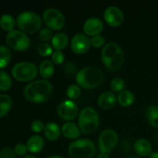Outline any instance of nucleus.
<instances>
[{
  "mask_svg": "<svg viewBox=\"0 0 158 158\" xmlns=\"http://www.w3.org/2000/svg\"><path fill=\"white\" fill-rule=\"evenodd\" d=\"M52 92V85L46 80H35L29 83L24 89V96L32 103L46 101Z\"/></svg>",
  "mask_w": 158,
  "mask_h": 158,
  "instance_id": "obj_1",
  "label": "nucleus"
},
{
  "mask_svg": "<svg viewBox=\"0 0 158 158\" xmlns=\"http://www.w3.org/2000/svg\"><path fill=\"white\" fill-rule=\"evenodd\" d=\"M104 80L103 73L96 66H86L76 75V82L79 86L84 89H94L102 84Z\"/></svg>",
  "mask_w": 158,
  "mask_h": 158,
  "instance_id": "obj_2",
  "label": "nucleus"
},
{
  "mask_svg": "<svg viewBox=\"0 0 158 158\" xmlns=\"http://www.w3.org/2000/svg\"><path fill=\"white\" fill-rule=\"evenodd\" d=\"M101 59L106 69L116 71L123 66L124 56L123 50L117 43L110 42L102 49Z\"/></svg>",
  "mask_w": 158,
  "mask_h": 158,
  "instance_id": "obj_3",
  "label": "nucleus"
},
{
  "mask_svg": "<svg viewBox=\"0 0 158 158\" xmlns=\"http://www.w3.org/2000/svg\"><path fill=\"white\" fill-rule=\"evenodd\" d=\"M79 127L84 134H89L97 130L100 123V117L94 108L87 106L80 111L78 118Z\"/></svg>",
  "mask_w": 158,
  "mask_h": 158,
  "instance_id": "obj_4",
  "label": "nucleus"
},
{
  "mask_svg": "<svg viewBox=\"0 0 158 158\" xmlns=\"http://www.w3.org/2000/svg\"><path fill=\"white\" fill-rule=\"evenodd\" d=\"M96 146L89 139H78L69 145L68 153L73 158H92L96 154Z\"/></svg>",
  "mask_w": 158,
  "mask_h": 158,
  "instance_id": "obj_5",
  "label": "nucleus"
},
{
  "mask_svg": "<svg viewBox=\"0 0 158 158\" xmlns=\"http://www.w3.org/2000/svg\"><path fill=\"white\" fill-rule=\"evenodd\" d=\"M16 24L20 30L25 33L33 34L41 28L42 19L35 12L26 11L19 14L16 19Z\"/></svg>",
  "mask_w": 158,
  "mask_h": 158,
  "instance_id": "obj_6",
  "label": "nucleus"
},
{
  "mask_svg": "<svg viewBox=\"0 0 158 158\" xmlns=\"http://www.w3.org/2000/svg\"><path fill=\"white\" fill-rule=\"evenodd\" d=\"M37 68L35 64L29 62H20L12 69V77L20 82H29L36 77Z\"/></svg>",
  "mask_w": 158,
  "mask_h": 158,
  "instance_id": "obj_7",
  "label": "nucleus"
},
{
  "mask_svg": "<svg viewBox=\"0 0 158 158\" xmlns=\"http://www.w3.org/2000/svg\"><path fill=\"white\" fill-rule=\"evenodd\" d=\"M6 43L10 48L15 51H25L30 46V39L23 31L13 30L7 33L6 37Z\"/></svg>",
  "mask_w": 158,
  "mask_h": 158,
  "instance_id": "obj_8",
  "label": "nucleus"
},
{
  "mask_svg": "<svg viewBox=\"0 0 158 158\" xmlns=\"http://www.w3.org/2000/svg\"><path fill=\"white\" fill-rule=\"evenodd\" d=\"M43 19L51 30H60L66 24V19L63 14L54 8H49L44 11Z\"/></svg>",
  "mask_w": 158,
  "mask_h": 158,
  "instance_id": "obj_9",
  "label": "nucleus"
},
{
  "mask_svg": "<svg viewBox=\"0 0 158 158\" xmlns=\"http://www.w3.org/2000/svg\"><path fill=\"white\" fill-rule=\"evenodd\" d=\"M118 141V135L113 129H106L98 139V148L100 153L109 154L114 149Z\"/></svg>",
  "mask_w": 158,
  "mask_h": 158,
  "instance_id": "obj_10",
  "label": "nucleus"
},
{
  "mask_svg": "<svg viewBox=\"0 0 158 158\" xmlns=\"http://www.w3.org/2000/svg\"><path fill=\"white\" fill-rule=\"evenodd\" d=\"M91 46L90 40L84 33H77L72 38L70 42L71 49L76 54L82 55L89 50Z\"/></svg>",
  "mask_w": 158,
  "mask_h": 158,
  "instance_id": "obj_11",
  "label": "nucleus"
},
{
  "mask_svg": "<svg viewBox=\"0 0 158 158\" xmlns=\"http://www.w3.org/2000/svg\"><path fill=\"white\" fill-rule=\"evenodd\" d=\"M58 114L63 120H73L78 115V106L73 100H65L59 105Z\"/></svg>",
  "mask_w": 158,
  "mask_h": 158,
  "instance_id": "obj_12",
  "label": "nucleus"
},
{
  "mask_svg": "<svg viewBox=\"0 0 158 158\" xmlns=\"http://www.w3.org/2000/svg\"><path fill=\"white\" fill-rule=\"evenodd\" d=\"M105 22L112 27H117L123 23L124 15L123 12L117 6H110L106 8L103 13Z\"/></svg>",
  "mask_w": 158,
  "mask_h": 158,
  "instance_id": "obj_13",
  "label": "nucleus"
},
{
  "mask_svg": "<svg viewBox=\"0 0 158 158\" xmlns=\"http://www.w3.org/2000/svg\"><path fill=\"white\" fill-rule=\"evenodd\" d=\"M83 32L86 35L95 36L100 35L103 29V23L97 17H90L87 19L83 23Z\"/></svg>",
  "mask_w": 158,
  "mask_h": 158,
  "instance_id": "obj_14",
  "label": "nucleus"
},
{
  "mask_svg": "<svg viewBox=\"0 0 158 158\" xmlns=\"http://www.w3.org/2000/svg\"><path fill=\"white\" fill-rule=\"evenodd\" d=\"M117 101V98L114 93L110 91L103 92L99 96L97 103L99 106L103 110H109L114 107Z\"/></svg>",
  "mask_w": 158,
  "mask_h": 158,
  "instance_id": "obj_15",
  "label": "nucleus"
},
{
  "mask_svg": "<svg viewBox=\"0 0 158 158\" xmlns=\"http://www.w3.org/2000/svg\"><path fill=\"white\" fill-rule=\"evenodd\" d=\"M134 149L137 154L140 157L149 156L152 152V147L151 143L148 140L143 138L138 139L135 141L134 145Z\"/></svg>",
  "mask_w": 158,
  "mask_h": 158,
  "instance_id": "obj_16",
  "label": "nucleus"
},
{
  "mask_svg": "<svg viewBox=\"0 0 158 158\" xmlns=\"http://www.w3.org/2000/svg\"><path fill=\"white\" fill-rule=\"evenodd\" d=\"M61 132L66 138L77 139L80 136V129L77 124L72 122H66L63 125L61 128Z\"/></svg>",
  "mask_w": 158,
  "mask_h": 158,
  "instance_id": "obj_17",
  "label": "nucleus"
},
{
  "mask_svg": "<svg viewBox=\"0 0 158 158\" xmlns=\"http://www.w3.org/2000/svg\"><path fill=\"white\" fill-rule=\"evenodd\" d=\"M44 140L40 135H33L29 137L26 143V148L29 152L36 154L40 152L44 148Z\"/></svg>",
  "mask_w": 158,
  "mask_h": 158,
  "instance_id": "obj_18",
  "label": "nucleus"
},
{
  "mask_svg": "<svg viewBox=\"0 0 158 158\" xmlns=\"http://www.w3.org/2000/svg\"><path fill=\"white\" fill-rule=\"evenodd\" d=\"M43 132L48 140L53 141V140H57L60 136L61 129L57 123L54 122H49L45 125Z\"/></svg>",
  "mask_w": 158,
  "mask_h": 158,
  "instance_id": "obj_19",
  "label": "nucleus"
},
{
  "mask_svg": "<svg viewBox=\"0 0 158 158\" xmlns=\"http://www.w3.org/2000/svg\"><path fill=\"white\" fill-rule=\"evenodd\" d=\"M69 43L68 35L64 32H58L52 39V46L56 50L61 51L67 46Z\"/></svg>",
  "mask_w": 158,
  "mask_h": 158,
  "instance_id": "obj_20",
  "label": "nucleus"
},
{
  "mask_svg": "<svg viewBox=\"0 0 158 158\" xmlns=\"http://www.w3.org/2000/svg\"><path fill=\"white\" fill-rule=\"evenodd\" d=\"M40 73L43 78L45 80L49 79L52 77L55 72V67H54V63L49 60H44L42 62L39 67Z\"/></svg>",
  "mask_w": 158,
  "mask_h": 158,
  "instance_id": "obj_21",
  "label": "nucleus"
},
{
  "mask_svg": "<svg viewBox=\"0 0 158 158\" xmlns=\"http://www.w3.org/2000/svg\"><path fill=\"white\" fill-rule=\"evenodd\" d=\"M117 101L120 106L127 107L131 106L135 101V97L134 94L130 90H123L119 93L117 97Z\"/></svg>",
  "mask_w": 158,
  "mask_h": 158,
  "instance_id": "obj_22",
  "label": "nucleus"
},
{
  "mask_svg": "<svg viewBox=\"0 0 158 158\" xmlns=\"http://www.w3.org/2000/svg\"><path fill=\"white\" fill-rule=\"evenodd\" d=\"M11 97L6 94H0V118L5 117L12 107Z\"/></svg>",
  "mask_w": 158,
  "mask_h": 158,
  "instance_id": "obj_23",
  "label": "nucleus"
},
{
  "mask_svg": "<svg viewBox=\"0 0 158 158\" xmlns=\"http://www.w3.org/2000/svg\"><path fill=\"white\" fill-rule=\"evenodd\" d=\"M147 119L152 127L158 128V106L151 105L148 107L146 111Z\"/></svg>",
  "mask_w": 158,
  "mask_h": 158,
  "instance_id": "obj_24",
  "label": "nucleus"
},
{
  "mask_svg": "<svg viewBox=\"0 0 158 158\" xmlns=\"http://www.w3.org/2000/svg\"><path fill=\"white\" fill-rule=\"evenodd\" d=\"M15 26V21L12 15L9 14H5L0 17V26L4 30L10 32L13 30Z\"/></svg>",
  "mask_w": 158,
  "mask_h": 158,
  "instance_id": "obj_25",
  "label": "nucleus"
},
{
  "mask_svg": "<svg viewBox=\"0 0 158 158\" xmlns=\"http://www.w3.org/2000/svg\"><path fill=\"white\" fill-rule=\"evenodd\" d=\"M12 58L11 51L7 46L0 45V69L6 67Z\"/></svg>",
  "mask_w": 158,
  "mask_h": 158,
  "instance_id": "obj_26",
  "label": "nucleus"
},
{
  "mask_svg": "<svg viewBox=\"0 0 158 158\" xmlns=\"http://www.w3.org/2000/svg\"><path fill=\"white\" fill-rule=\"evenodd\" d=\"M12 84L11 77L6 72L0 70V90H9Z\"/></svg>",
  "mask_w": 158,
  "mask_h": 158,
  "instance_id": "obj_27",
  "label": "nucleus"
},
{
  "mask_svg": "<svg viewBox=\"0 0 158 158\" xmlns=\"http://www.w3.org/2000/svg\"><path fill=\"white\" fill-rule=\"evenodd\" d=\"M111 90L115 93H120L125 87V82L123 79L120 77H115L113 79L110 84Z\"/></svg>",
  "mask_w": 158,
  "mask_h": 158,
  "instance_id": "obj_28",
  "label": "nucleus"
},
{
  "mask_svg": "<svg viewBox=\"0 0 158 158\" xmlns=\"http://www.w3.org/2000/svg\"><path fill=\"white\" fill-rule=\"evenodd\" d=\"M81 94V89L78 85L72 84L69 86L66 89V95L71 100L77 99Z\"/></svg>",
  "mask_w": 158,
  "mask_h": 158,
  "instance_id": "obj_29",
  "label": "nucleus"
},
{
  "mask_svg": "<svg viewBox=\"0 0 158 158\" xmlns=\"http://www.w3.org/2000/svg\"><path fill=\"white\" fill-rule=\"evenodd\" d=\"M38 52L42 56H49L52 55V48L48 43H41L38 47Z\"/></svg>",
  "mask_w": 158,
  "mask_h": 158,
  "instance_id": "obj_30",
  "label": "nucleus"
},
{
  "mask_svg": "<svg viewBox=\"0 0 158 158\" xmlns=\"http://www.w3.org/2000/svg\"><path fill=\"white\" fill-rule=\"evenodd\" d=\"M39 37L42 41L48 42L52 40L53 37V33H52V31L49 28H43L40 30V33H39Z\"/></svg>",
  "mask_w": 158,
  "mask_h": 158,
  "instance_id": "obj_31",
  "label": "nucleus"
},
{
  "mask_svg": "<svg viewBox=\"0 0 158 158\" xmlns=\"http://www.w3.org/2000/svg\"><path fill=\"white\" fill-rule=\"evenodd\" d=\"M51 58H52V63L55 64L60 65L63 63L65 60V55L62 51L56 50L53 52L51 55Z\"/></svg>",
  "mask_w": 158,
  "mask_h": 158,
  "instance_id": "obj_32",
  "label": "nucleus"
},
{
  "mask_svg": "<svg viewBox=\"0 0 158 158\" xmlns=\"http://www.w3.org/2000/svg\"><path fill=\"white\" fill-rule=\"evenodd\" d=\"M91 46L95 48H100L103 46L105 43V39L102 35H97L95 36H93L90 39Z\"/></svg>",
  "mask_w": 158,
  "mask_h": 158,
  "instance_id": "obj_33",
  "label": "nucleus"
},
{
  "mask_svg": "<svg viewBox=\"0 0 158 158\" xmlns=\"http://www.w3.org/2000/svg\"><path fill=\"white\" fill-rule=\"evenodd\" d=\"M14 150L10 148H5L0 151V158H16Z\"/></svg>",
  "mask_w": 158,
  "mask_h": 158,
  "instance_id": "obj_34",
  "label": "nucleus"
},
{
  "mask_svg": "<svg viewBox=\"0 0 158 158\" xmlns=\"http://www.w3.org/2000/svg\"><path fill=\"white\" fill-rule=\"evenodd\" d=\"M44 127L43 122L41 120H35L31 123V129L35 133H41L42 131H44Z\"/></svg>",
  "mask_w": 158,
  "mask_h": 158,
  "instance_id": "obj_35",
  "label": "nucleus"
},
{
  "mask_svg": "<svg viewBox=\"0 0 158 158\" xmlns=\"http://www.w3.org/2000/svg\"><path fill=\"white\" fill-rule=\"evenodd\" d=\"M27 151L28 150L27 148H26V145L23 144V143H19L15 147V149H14L15 154L19 156H23L24 154H26Z\"/></svg>",
  "mask_w": 158,
  "mask_h": 158,
  "instance_id": "obj_36",
  "label": "nucleus"
},
{
  "mask_svg": "<svg viewBox=\"0 0 158 158\" xmlns=\"http://www.w3.org/2000/svg\"><path fill=\"white\" fill-rule=\"evenodd\" d=\"M64 71L69 75H72V74L75 73L77 71V66L72 62H68L64 66Z\"/></svg>",
  "mask_w": 158,
  "mask_h": 158,
  "instance_id": "obj_37",
  "label": "nucleus"
},
{
  "mask_svg": "<svg viewBox=\"0 0 158 158\" xmlns=\"http://www.w3.org/2000/svg\"><path fill=\"white\" fill-rule=\"evenodd\" d=\"M97 158H110L108 154H106V153H100V154L97 155Z\"/></svg>",
  "mask_w": 158,
  "mask_h": 158,
  "instance_id": "obj_38",
  "label": "nucleus"
},
{
  "mask_svg": "<svg viewBox=\"0 0 158 158\" xmlns=\"http://www.w3.org/2000/svg\"><path fill=\"white\" fill-rule=\"evenodd\" d=\"M149 158H158V152L157 151H154L151 152L149 155Z\"/></svg>",
  "mask_w": 158,
  "mask_h": 158,
  "instance_id": "obj_39",
  "label": "nucleus"
},
{
  "mask_svg": "<svg viewBox=\"0 0 158 158\" xmlns=\"http://www.w3.org/2000/svg\"><path fill=\"white\" fill-rule=\"evenodd\" d=\"M47 158H64V157L60 155H53V156H50V157H48Z\"/></svg>",
  "mask_w": 158,
  "mask_h": 158,
  "instance_id": "obj_40",
  "label": "nucleus"
},
{
  "mask_svg": "<svg viewBox=\"0 0 158 158\" xmlns=\"http://www.w3.org/2000/svg\"><path fill=\"white\" fill-rule=\"evenodd\" d=\"M23 158H36V157H34V156H32V155H27V156H26V157H24Z\"/></svg>",
  "mask_w": 158,
  "mask_h": 158,
  "instance_id": "obj_41",
  "label": "nucleus"
},
{
  "mask_svg": "<svg viewBox=\"0 0 158 158\" xmlns=\"http://www.w3.org/2000/svg\"><path fill=\"white\" fill-rule=\"evenodd\" d=\"M129 158H140V157H135V156H132V157H129Z\"/></svg>",
  "mask_w": 158,
  "mask_h": 158,
  "instance_id": "obj_42",
  "label": "nucleus"
},
{
  "mask_svg": "<svg viewBox=\"0 0 158 158\" xmlns=\"http://www.w3.org/2000/svg\"><path fill=\"white\" fill-rule=\"evenodd\" d=\"M157 141H158V135H157Z\"/></svg>",
  "mask_w": 158,
  "mask_h": 158,
  "instance_id": "obj_43",
  "label": "nucleus"
}]
</instances>
